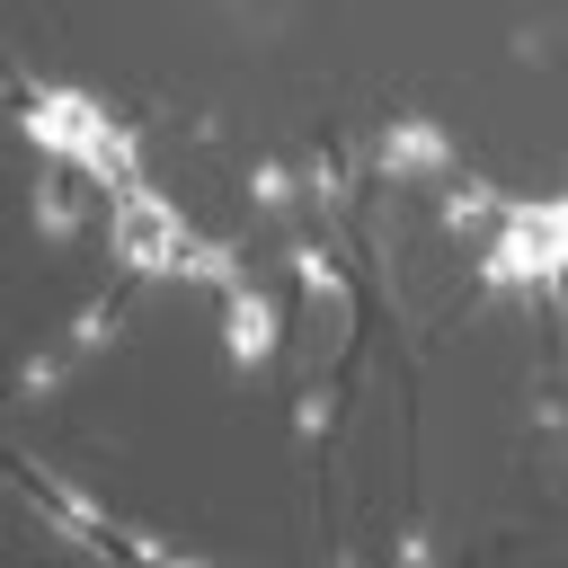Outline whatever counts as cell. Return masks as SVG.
Instances as JSON below:
<instances>
[{
	"mask_svg": "<svg viewBox=\"0 0 568 568\" xmlns=\"http://www.w3.org/2000/svg\"><path fill=\"white\" fill-rule=\"evenodd\" d=\"M106 195H115V248H124L133 275H204V284H222V293L240 284V257L213 248V240H195L151 178H124V186H106Z\"/></svg>",
	"mask_w": 568,
	"mask_h": 568,
	"instance_id": "6da1fadb",
	"label": "cell"
},
{
	"mask_svg": "<svg viewBox=\"0 0 568 568\" xmlns=\"http://www.w3.org/2000/svg\"><path fill=\"white\" fill-rule=\"evenodd\" d=\"M27 142L44 151V160H71V169H89V178H106V186H124V178H142V142L98 106V98H80V89H27Z\"/></svg>",
	"mask_w": 568,
	"mask_h": 568,
	"instance_id": "7a4b0ae2",
	"label": "cell"
},
{
	"mask_svg": "<svg viewBox=\"0 0 568 568\" xmlns=\"http://www.w3.org/2000/svg\"><path fill=\"white\" fill-rule=\"evenodd\" d=\"M222 346H231V364H266V355H275V311H266V293H248V284L222 293Z\"/></svg>",
	"mask_w": 568,
	"mask_h": 568,
	"instance_id": "3957f363",
	"label": "cell"
},
{
	"mask_svg": "<svg viewBox=\"0 0 568 568\" xmlns=\"http://www.w3.org/2000/svg\"><path fill=\"white\" fill-rule=\"evenodd\" d=\"M373 160H382L390 178H408V169H444L453 151H444V124H417V115H408V124H390V133H382V151H373Z\"/></svg>",
	"mask_w": 568,
	"mask_h": 568,
	"instance_id": "277c9868",
	"label": "cell"
},
{
	"mask_svg": "<svg viewBox=\"0 0 568 568\" xmlns=\"http://www.w3.org/2000/svg\"><path fill=\"white\" fill-rule=\"evenodd\" d=\"M497 213H506V204H497L488 186H453V195H444V222H453V231H488Z\"/></svg>",
	"mask_w": 568,
	"mask_h": 568,
	"instance_id": "5b68a950",
	"label": "cell"
},
{
	"mask_svg": "<svg viewBox=\"0 0 568 568\" xmlns=\"http://www.w3.org/2000/svg\"><path fill=\"white\" fill-rule=\"evenodd\" d=\"M293 275H302V293H311V302H328V311H346V284H337V266H328L320 248H293Z\"/></svg>",
	"mask_w": 568,
	"mask_h": 568,
	"instance_id": "8992f818",
	"label": "cell"
},
{
	"mask_svg": "<svg viewBox=\"0 0 568 568\" xmlns=\"http://www.w3.org/2000/svg\"><path fill=\"white\" fill-rule=\"evenodd\" d=\"M328 417H337V382H320V390H302V408H293V426H302L311 444L328 435Z\"/></svg>",
	"mask_w": 568,
	"mask_h": 568,
	"instance_id": "52a82bcc",
	"label": "cell"
},
{
	"mask_svg": "<svg viewBox=\"0 0 568 568\" xmlns=\"http://www.w3.org/2000/svg\"><path fill=\"white\" fill-rule=\"evenodd\" d=\"M248 195H257L266 213H275V204H293V169H284V160H257V178H248Z\"/></svg>",
	"mask_w": 568,
	"mask_h": 568,
	"instance_id": "ba28073f",
	"label": "cell"
},
{
	"mask_svg": "<svg viewBox=\"0 0 568 568\" xmlns=\"http://www.w3.org/2000/svg\"><path fill=\"white\" fill-rule=\"evenodd\" d=\"M36 213H44V240H62V231H71V213H62V178H44V186H36Z\"/></svg>",
	"mask_w": 568,
	"mask_h": 568,
	"instance_id": "9c48e42d",
	"label": "cell"
}]
</instances>
